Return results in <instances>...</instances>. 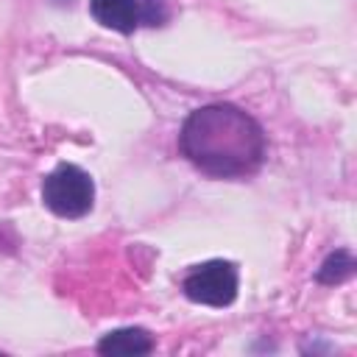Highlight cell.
<instances>
[{
    "label": "cell",
    "mask_w": 357,
    "mask_h": 357,
    "mask_svg": "<svg viewBox=\"0 0 357 357\" xmlns=\"http://www.w3.org/2000/svg\"><path fill=\"white\" fill-rule=\"evenodd\" d=\"M98 351L100 354H148L153 351V337L139 326H126L103 335L98 340Z\"/></svg>",
    "instance_id": "obj_5"
},
{
    "label": "cell",
    "mask_w": 357,
    "mask_h": 357,
    "mask_svg": "<svg viewBox=\"0 0 357 357\" xmlns=\"http://www.w3.org/2000/svg\"><path fill=\"white\" fill-rule=\"evenodd\" d=\"M178 148L206 176L243 178L257 173L265 159V131L234 103H206L187 114Z\"/></svg>",
    "instance_id": "obj_1"
},
{
    "label": "cell",
    "mask_w": 357,
    "mask_h": 357,
    "mask_svg": "<svg viewBox=\"0 0 357 357\" xmlns=\"http://www.w3.org/2000/svg\"><path fill=\"white\" fill-rule=\"evenodd\" d=\"M354 268H357V262H354L351 251L337 248V251H332V254L321 262L315 279H318L321 284H340V282H346V279L354 273Z\"/></svg>",
    "instance_id": "obj_6"
},
{
    "label": "cell",
    "mask_w": 357,
    "mask_h": 357,
    "mask_svg": "<svg viewBox=\"0 0 357 357\" xmlns=\"http://www.w3.org/2000/svg\"><path fill=\"white\" fill-rule=\"evenodd\" d=\"M42 201L59 218H84L95 204V184L78 165H56L42 181Z\"/></svg>",
    "instance_id": "obj_2"
},
{
    "label": "cell",
    "mask_w": 357,
    "mask_h": 357,
    "mask_svg": "<svg viewBox=\"0 0 357 357\" xmlns=\"http://www.w3.org/2000/svg\"><path fill=\"white\" fill-rule=\"evenodd\" d=\"M139 11H142V25L148 28H159L170 20L167 0H139Z\"/></svg>",
    "instance_id": "obj_7"
},
{
    "label": "cell",
    "mask_w": 357,
    "mask_h": 357,
    "mask_svg": "<svg viewBox=\"0 0 357 357\" xmlns=\"http://www.w3.org/2000/svg\"><path fill=\"white\" fill-rule=\"evenodd\" d=\"M89 14L117 33H134L142 25L139 0H89Z\"/></svg>",
    "instance_id": "obj_4"
},
{
    "label": "cell",
    "mask_w": 357,
    "mask_h": 357,
    "mask_svg": "<svg viewBox=\"0 0 357 357\" xmlns=\"http://www.w3.org/2000/svg\"><path fill=\"white\" fill-rule=\"evenodd\" d=\"M181 290L195 304L229 307L237 298V265L226 259H209L204 265H195L184 276Z\"/></svg>",
    "instance_id": "obj_3"
}]
</instances>
